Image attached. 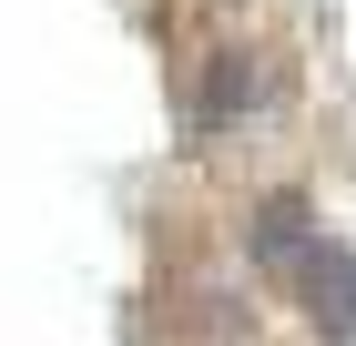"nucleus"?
Masks as SVG:
<instances>
[{"label":"nucleus","mask_w":356,"mask_h":346,"mask_svg":"<svg viewBox=\"0 0 356 346\" xmlns=\"http://www.w3.org/2000/svg\"><path fill=\"white\" fill-rule=\"evenodd\" d=\"M285 285L305 295V316L326 326V336H356V255H346V244H336V235L316 244V255H305V265L285 275Z\"/></svg>","instance_id":"7ed1b4c3"},{"label":"nucleus","mask_w":356,"mask_h":346,"mask_svg":"<svg viewBox=\"0 0 356 346\" xmlns=\"http://www.w3.org/2000/svg\"><path fill=\"white\" fill-rule=\"evenodd\" d=\"M275 102V52L265 41H214L193 52V81H184V133H234Z\"/></svg>","instance_id":"f257e3e1"},{"label":"nucleus","mask_w":356,"mask_h":346,"mask_svg":"<svg viewBox=\"0 0 356 346\" xmlns=\"http://www.w3.org/2000/svg\"><path fill=\"white\" fill-rule=\"evenodd\" d=\"M316 244H326V224H316V194H305V184L254 194V214H245V255H254L265 275H296Z\"/></svg>","instance_id":"f03ea898"}]
</instances>
